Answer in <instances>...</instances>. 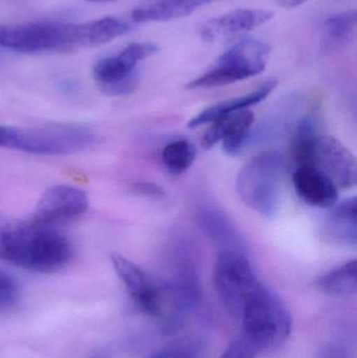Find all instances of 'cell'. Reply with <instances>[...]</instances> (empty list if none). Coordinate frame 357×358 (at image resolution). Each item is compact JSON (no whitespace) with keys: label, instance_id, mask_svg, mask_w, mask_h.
<instances>
[{"label":"cell","instance_id":"obj_17","mask_svg":"<svg viewBox=\"0 0 357 358\" xmlns=\"http://www.w3.org/2000/svg\"><path fill=\"white\" fill-rule=\"evenodd\" d=\"M276 79H270L260 85L257 90L245 96H237V98L231 99V100L224 101V102L218 103L209 108L201 111L196 117H193L189 121L188 126L190 128L201 127L207 123H213L216 120L228 113H236V111L243 110L249 108L253 105L263 101L268 98V94L277 87Z\"/></svg>","mask_w":357,"mask_h":358},{"label":"cell","instance_id":"obj_7","mask_svg":"<svg viewBox=\"0 0 357 358\" xmlns=\"http://www.w3.org/2000/svg\"><path fill=\"white\" fill-rule=\"evenodd\" d=\"M159 50V46L151 42L129 44L119 54L98 61L92 69L94 79L105 94L111 96L130 94L138 83V63Z\"/></svg>","mask_w":357,"mask_h":358},{"label":"cell","instance_id":"obj_20","mask_svg":"<svg viewBox=\"0 0 357 358\" xmlns=\"http://www.w3.org/2000/svg\"><path fill=\"white\" fill-rule=\"evenodd\" d=\"M356 260L348 261L345 264L316 280V286L323 294L335 298H349L357 290Z\"/></svg>","mask_w":357,"mask_h":358},{"label":"cell","instance_id":"obj_19","mask_svg":"<svg viewBox=\"0 0 357 358\" xmlns=\"http://www.w3.org/2000/svg\"><path fill=\"white\" fill-rule=\"evenodd\" d=\"M203 233L224 250L243 252V242L230 219L220 210L209 208L201 215Z\"/></svg>","mask_w":357,"mask_h":358},{"label":"cell","instance_id":"obj_16","mask_svg":"<svg viewBox=\"0 0 357 358\" xmlns=\"http://www.w3.org/2000/svg\"><path fill=\"white\" fill-rule=\"evenodd\" d=\"M213 0H148L136 6L131 13L134 22H161L192 14L194 10Z\"/></svg>","mask_w":357,"mask_h":358},{"label":"cell","instance_id":"obj_11","mask_svg":"<svg viewBox=\"0 0 357 358\" xmlns=\"http://www.w3.org/2000/svg\"><path fill=\"white\" fill-rule=\"evenodd\" d=\"M111 261L115 273L136 306L147 315L161 317V292L156 282L153 281L140 267L121 255H113Z\"/></svg>","mask_w":357,"mask_h":358},{"label":"cell","instance_id":"obj_10","mask_svg":"<svg viewBox=\"0 0 357 358\" xmlns=\"http://www.w3.org/2000/svg\"><path fill=\"white\" fill-rule=\"evenodd\" d=\"M89 206L85 192L75 187L58 185L50 187L40 197L34 221L52 225L68 222L85 214Z\"/></svg>","mask_w":357,"mask_h":358},{"label":"cell","instance_id":"obj_14","mask_svg":"<svg viewBox=\"0 0 357 358\" xmlns=\"http://www.w3.org/2000/svg\"><path fill=\"white\" fill-rule=\"evenodd\" d=\"M293 187L305 203L330 208L337 204L339 189L324 173L309 166H300L293 176Z\"/></svg>","mask_w":357,"mask_h":358},{"label":"cell","instance_id":"obj_27","mask_svg":"<svg viewBox=\"0 0 357 358\" xmlns=\"http://www.w3.org/2000/svg\"><path fill=\"white\" fill-rule=\"evenodd\" d=\"M134 189L138 193L144 194V195L154 196L159 197L163 195V189L159 185L150 182H138L134 185Z\"/></svg>","mask_w":357,"mask_h":358},{"label":"cell","instance_id":"obj_28","mask_svg":"<svg viewBox=\"0 0 357 358\" xmlns=\"http://www.w3.org/2000/svg\"><path fill=\"white\" fill-rule=\"evenodd\" d=\"M306 1H308V0H276L278 6L285 8H296V6H301Z\"/></svg>","mask_w":357,"mask_h":358},{"label":"cell","instance_id":"obj_25","mask_svg":"<svg viewBox=\"0 0 357 358\" xmlns=\"http://www.w3.org/2000/svg\"><path fill=\"white\" fill-rule=\"evenodd\" d=\"M316 358H349V349L344 343H329L318 353Z\"/></svg>","mask_w":357,"mask_h":358},{"label":"cell","instance_id":"obj_22","mask_svg":"<svg viewBox=\"0 0 357 358\" xmlns=\"http://www.w3.org/2000/svg\"><path fill=\"white\" fill-rule=\"evenodd\" d=\"M318 134L314 117H306L302 120L291 143V155L299 167L309 165L312 148Z\"/></svg>","mask_w":357,"mask_h":358},{"label":"cell","instance_id":"obj_9","mask_svg":"<svg viewBox=\"0 0 357 358\" xmlns=\"http://www.w3.org/2000/svg\"><path fill=\"white\" fill-rule=\"evenodd\" d=\"M308 166L324 173L337 189H351L356 185V157L333 136L318 134Z\"/></svg>","mask_w":357,"mask_h":358},{"label":"cell","instance_id":"obj_3","mask_svg":"<svg viewBox=\"0 0 357 358\" xmlns=\"http://www.w3.org/2000/svg\"><path fill=\"white\" fill-rule=\"evenodd\" d=\"M96 136L79 126L56 125L41 128L0 126V147L39 155L79 152L96 143Z\"/></svg>","mask_w":357,"mask_h":358},{"label":"cell","instance_id":"obj_5","mask_svg":"<svg viewBox=\"0 0 357 358\" xmlns=\"http://www.w3.org/2000/svg\"><path fill=\"white\" fill-rule=\"evenodd\" d=\"M283 159L278 153L254 157L239 170L237 191L242 201L264 217H272L280 200Z\"/></svg>","mask_w":357,"mask_h":358},{"label":"cell","instance_id":"obj_13","mask_svg":"<svg viewBox=\"0 0 357 358\" xmlns=\"http://www.w3.org/2000/svg\"><path fill=\"white\" fill-rule=\"evenodd\" d=\"M254 123V115L247 109L228 113L213 122L203 138V146L212 148L221 142L224 151L237 155L245 146Z\"/></svg>","mask_w":357,"mask_h":358},{"label":"cell","instance_id":"obj_1","mask_svg":"<svg viewBox=\"0 0 357 358\" xmlns=\"http://www.w3.org/2000/svg\"><path fill=\"white\" fill-rule=\"evenodd\" d=\"M73 257L71 241L52 225L0 218L1 260L23 269L50 273L64 268Z\"/></svg>","mask_w":357,"mask_h":358},{"label":"cell","instance_id":"obj_2","mask_svg":"<svg viewBox=\"0 0 357 358\" xmlns=\"http://www.w3.org/2000/svg\"><path fill=\"white\" fill-rule=\"evenodd\" d=\"M243 332L260 351L278 348L291 332V315L282 301L268 287L260 285L245 301L241 313Z\"/></svg>","mask_w":357,"mask_h":358},{"label":"cell","instance_id":"obj_29","mask_svg":"<svg viewBox=\"0 0 357 358\" xmlns=\"http://www.w3.org/2000/svg\"><path fill=\"white\" fill-rule=\"evenodd\" d=\"M87 1H92V2H110V1H115V0H87Z\"/></svg>","mask_w":357,"mask_h":358},{"label":"cell","instance_id":"obj_6","mask_svg":"<svg viewBox=\"0 0 357 358\" xmlns=\"http://www.w3.org/2000/svg\"><path fill=\"white\" fill-rule=\"evenodd\" d=\"M270 46L261 40L243 39L228 48L207 71L189 82L188 90L219 87L259 75L265 69Z\"/></svg>","mask_w":357,"mask_h":358},{"label":"cell","instance_id":"obj_12","mask_svg":"<svg viewBox=\"0 0 357 358\" xmlns=\"http://www.w3.org/2000/svg\"><path fill=\"white\" fill-rule=\"evenodd\" d=\"M274 17L272 10L238 8L228 14L210 19L201 27V36L209 42L219 41L257 29Z\"/></svg>","mask_w":357,"mask_h":358},{"label":"cell","instance_id":"obj_4","mask_svg":"<svg viewBox=\"0 0 357 358\" xmlns=\"http://www.w3.org/2000/svg\"><path fill=\"white\" fill-rule=\"evenodd\" d=\"M0 46L21 52H71L84 48L82 23L0 24Z\"/></svg>","mask_w":357,"mask_h":358},{"label":"cell","instance_id":"obj_23","mask_svg":"<svg viewBox=\"0 0 357 358\" xmlns=\"http://www.w3.org/2000/svg\"><path fill=\"white\" fill-rule=\"evenodd\" d=\"M260 351L259 347L249 338L241 334L226 349L220 358H256Z\"/></svg>","mask_w":357,"mask_h":358},{"label":"cell","instance_id":"obj_26","mask_svg":"<svg viewBox=\"0 0 357 358\" xmlns=\"http://www.w3.org/2000/svg\"><path fill=\"white\" fill-rule=\"evenodd\" d=\"M195 350L190 346H176L155 353L149 358H193Z\"/></svg>","mask_w":357,"mask_h":358},{"label":"cell","instance_id":"obj_8","mask_svg":"<svg viewBox=\"0 0 357 358\" xmlns=\"http://www.w3.org/2000/svg\"><path fill=\"white\" fill-rule=\"evenodd\" d=\"M214 282L224 306L238 315L245 301L260 285L245 252L235 250L220 252L214 268Z\"/></svg>","mask_w":357,"mask_h":358},{"label":"cell","instance_id":"obj_18","mask_svg":"<svg viewBox=\"0 0 357 358\" xmlns=\"http://www.w3.org/2000/svg\"><path fill=\"white\" fill-rule=\"evenodd\" d=\"M357 24L356 10L337 13L325 20L321 34V48L326 52L344 50L354 39Z\"/></svg>","mask_w":357,"mask_h":358},{"label":"cell","instance_id":"obj_21","mask_svg":"<svg viewBox=\"0 0 357 358\" xmlns=\"http://www.w3.org/2000/svg\"><path fill=\"white\" fill-rule=\"evenodd\" d=\"M196 150L192 143L177 140L166 145L161 152L163 165L174 176L184 173L194 163Z\"/></svg>","mask_w":357,"mask_h":358},{"label":"cell","instance_id":"obj_15","mask_svg":"<svg viewBox=\"0 0 357 358\" xmlns=\"http://www.w3.org/2000/svg\"><path fill=\"white\" fill-rule=\"evenodd\" d=\"M330 208L321 227L324 239L337 245L356 246V198H348Z\"/></svg>","mask_w":357,"mask_h":358},{"label":"cell","instance_id":"obj_24","mask_svg":"<svg viewBox=\"0 0 357 358\" xmlns=\"http://www.w3.org/2000/svg\"><path fill=\"white\" fill-rule=\"evenodd\" d=\"M17 284L15 280L3 271H0V306H10L16 301Z\"/></svg>","mask_w":357,"mask_h":358}]
</instances>
